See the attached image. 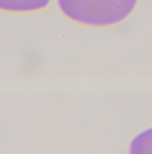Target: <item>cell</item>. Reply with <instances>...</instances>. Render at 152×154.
<instances>
[{
	"label": "cell",
	"instance_id": "2",
	"mask_svg": "<svg viewBox=\"0 0 152 154\" xmlns=\"http://www.w3.org/2000/svg\"><path fill=\"white\" fill-rule=\"evenodd\" d=\"M130 154H152V128L133 137L130 145Z\"/></svg>",
	"mask_w": 152,
	"mask_h": 154
},
{
	"label": "cell",
	"instance_id": "1",
	"mask_svg": "<svg viewBox=\"0 0 152 154\" xmlns=\"http://www.w3.org/2000/svg\"><path fill=\"white\" fill-rule=\"evenodd\" d=\"M60 10L66 17H70L83 25L107 26L117 25L133 11L135 2H60Z\"/></svg>",
	"mask_w": 152,
	"mask_h": 154
}]
</instances>
